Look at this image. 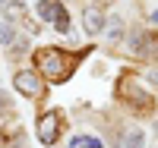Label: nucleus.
<instances>
[{"mask_svg": "<svg viewBox=\"0 0 158 148\" xmlns=\"http://www.w3.org/2000/svg\"><path fill=\"white\" fill-rule=\"evenodd\" d=\"M149 79H152V82L158 85V66H155V70H149Z\"/></svg>", "mask_w": 158, "mask_h": 148, "instance_id": "f8f14e48", "label": "nucleus"}, {"mask_svg": "<svg viewBox=\"0 0 158 148\" xmlns=\"http://www.w3.org/2000/svg\"><path fill=\"white\" fill-rule=\"evenodd\" d=\"M82 25H85L89 35H98V32L104 29V16H101V10H98V6H89V10L82 13Z\"/></svg>", "mask_w": 158, "mask_h": 148, "instance_id": "20e7f679", "label": "nucleus"}, {"mask_svg": "<svg viewBox=\"0 0 158 148\" xmlns=\"http://www.w3.org/2000/svg\"><path fill=\"white\" fill-rule=\"evenodd\" d=\"M142 142H146L142 129H130V132H123V142H120V148H142Z\"/></svg>", "mask_w": 158, "mask_h": 148, "instance_id": "423d86ee", "label": "nucleus"}, {"mask_svg": "<svg viewBox=\"0 0 158 148\" xmlns=\"http://www.w3.org/2000/svg\"><path fill=\"white\" fill-rule=\"evenodd\" d=\"M149 19H152V22H155V25H158V10H155V13H152V16H149Z\"/></svg>", "mask_w": 158, "mask_h": 148, "instance_id": "4468645a", "label": "nucleus"}, {"mask_svg": "<svg viewBox=\"0 0 158 148\" xmlns=\"http://www.w3.org/2000/svg\"><path fill=\"white\" fill-rule=\"evenodd\" d=\"M0 44H3V47L16 44V29H13L10 22H0Z\"/></svg>", "mask_w": 158, "mask_h": 148, "instance_id": "0eeeda50", "label": "nucleus"}, {"mask_svg": "<svg viewBox=\"0 0 158 148\" xmlns=\"http://www.w3.org/2000/svg\"><path fill=\"white\" fill-rule=\"evenodd\" d=\"M57 6L60 3H54V0H38V16H41L44 22H51V25H54V16H57Z\"/></svg>", "mask_w": 158, "mask_h": 148, "instance_id": "39448f33", "label": "nucleus"}, {"mask_svg": "<svg viewBox=\"0 0 158 148\" xmlns=\"http://www.w3.org/2000/svg\"><path fill=\"white\" fill-rule=\"evenodd\" d=\"M54 29L57 32H70V19H67V10L57 6V16H54Z\"/></svg>", "mask_w": 158, "mask_h": 148, "instance_id": "1a4fd4ad", "label": "nucleus"}, {"mask_svg": "<svg viewBox=\"0 0 158 148\" xmlns=\"http://www.w3.org/2000/svg\"><path fill=\"white\" fill-rule=\"evenodd\" d=\"M10 148H25V142H13V145H10Z\"/></svg>", "mask_w": 158, "mask_h": 148, "instance_id": "2eb2a0df", "label": "nucleus"}, {"mask_svg": "<svg viewBox=\"0 0 158 148\" xmlns=\"http://www.w3.org/2000/svg\"><path fill=\"white\" fill-rule=\"evenodd\" d=\"M10 3H13V0H0V10H10Z\"/></svg>", "mask_w": 158, "mask_h": 148, "instance_id": "ddd939ff", "label": "nucleus"}, {"mask_svg": "<svg viewBox=\"0 0 158 148\" xmlns=\"http://www.w3.org/2000/svg\"><path fill=\"white\" fill-rule=\"evenodd\" d=\"M117 35H120V22L114 19V22H111V38H117Z\"/></svg>", "mask_w": 158, "mask_h": 148, "instance_id": "9b49d317", "label": "nucleus"}, {"mask_svg": "<svg viewBox=\"0 0 158 148\" xmlns=\"http://www.w3.org/2000/svg\"><path fill=\"white\" fill-rule=\"evenodd\" d=\"M57 129H60L57 114H54V110L44 114L41 120H38V142H41V145H54V142H57Z\"/></svg>", "mask_w": 158, "mask_h": 148, "instance_id": "7ed1b4c3", "label": "nucleus"}, {"mask_svg": "<svg viewBox=\"0 0 158 148\" xmlns=\"http://www.w3.org/2000/svg\"><path fill=\"white\" fill-rule=\"evenodd\" d=\"M10 110V101H6V95H3V91H0V117H3Z\"/></svg>", "mask_w": 158, "mask_h": 148, "instance_id": "9d476101", "label": "nucleus"}, {"mask_svg": "<svg viewBox=\"0 0 158 148\" xmlns=\"http://www.w3.org/2000/svg\"><path fill=\"white\" fill-rule=\"evenodd\" d=\"M70 148H101V142H98L95 136H76V139L70 142Z\"/></svg>", "mask_w": 158, "mask_h": 148, "instance_id": "6e6552de", "label": "nucleus"}, {"mask_svg": "<svg viewBox=\"0 0 158 148\" xmlns=\"http://www.w3.org/2000/svg\"><path fill=\"white\" fill-rule=\"evenodd\" d=\"M0 148H3V136H0Z\"/></svg>", "mask_w": 158, "mask_h": 148, "instance_id": "dca6fc26", "label": "nucleus"}, {"mask_svg": "<svg viewBox=\"0 0 158 148\" xmlns=\"http://www.w3.org/2000/svg\"><path fill=\"white\" fill-rule=\"evenodd\" d=\"M73 63H76V57H70V54H63V50H57V47H41V50L35 54L38 73L48 76L51 82H63V79H70Z\"/></svg>", "mask_w": 158, "mask_h": 148, "instance_id": "f257e3e1", "label": "nucleus"}, {"mask_svg": "<svg viewBox=\"0 0 158 148\" xmlns=\"http://www.w3.org/2000/svg\"><path fill=\"white\" fill-rule=\"evenodd\" d=\"M13 85H16L19 95L38 98V95L44 91V79H41V73H38V70H19L16 76H13Z\"/></svg>", "mask_w": 158, "mask_h": 148, "instance_id": "f03ea898", "label": "nucleus"}]
</instances>
